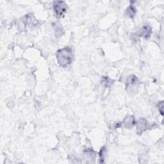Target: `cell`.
<instances>
[{
  "label": "cell",
  "mask_w": 164,
  "mask_h": 164,
  "mask_svg": "<svg viewBox=\"0 0 164 164\" xmlns=\"http://www.w3.org/2000/svg\"><path fill=\"white\" fill-rule=\"evenodd\" d=\"M56 57L58 62L61 66L64 67H67L72 63V61L73 60V49L70 46L65 47L57 51Z\"/></svg>",
  "instance_id": "1"
},
{
  "label": "cell",
  "mask_w": 164,
  "mask_h": 164,
  "mask_svg": "<svg viewBox=\"0 0 164 164\" xmlns=\"http://www.w3.org/2000/svg\"><path fill=\"white\" fill-rule=\"evenodd\" d=\"M67 5L65 1H54L53 4V10L58 18H62L65 13L67 12Z\"/></svg>",
  "instance_id": "2"
},
{
  "label": "cell",
  "mask_w": 164,
  "mask_h": 164,
  "mask_svg": "<svg viewBox=\"0 0 164 164\" xmlns=\"http://www.w3.org/2000/svg\"><path fill=\"white\" fill-rule=\"evenodd\" d=\"M149 124L144 119H141L137 122L136 128H137L138 134H141L142 133L145 131L147 129H149Z\"/></svg>",
  "instance_id": "3"
},
{
  "label": "cell",
  "mask_w": 164,
  "mask_h": 164,
  "mask_svg": "<svg viewBox=\"0 0 164 164\" xmlns=\"http://www.w3.org/2000/svg\"><path fill=\"white\" fill-rule=\"evenodd\" d=\"M151 34V27L149 24L144 25L139 31V35L145 39H149Z\"/></svg>",
  "instance_id": "4"
},
{
  "label": "cell",
  "mask_w": 164,
  "mask_h": 164,
  "mask_svg": "<svg viewBox=\"0 0 164 164\" xmlns=\"http://www.w3.org/2000/svg\"><path fill=\"white\" fill-rule=\"evenodd\" d=\"M123 124L126 128H131L135 124V119L133 116H128L123 121Z\"/></svg>",
  "instance_id": "5"
},
{
  "label": "cell",
  "mask_w": 164,
  "mask_h": 164,
  "mask_svg": "<svg viewBox=\"0 0 164 164\" xmlns=\"http://www.w3.org/2000/svg\"><path fill=\"white\" fill-rule=\"evenodd\" d=\"M139 83V80L134 75H131L128 78L127 80V85L129 87H133L136 86Z\"/></svg>",
  "instance_id": "6"
},
{
  "label": "cell",
  "mask_w": 164,
  "mask_h": 164,
  "mask_svg": "<svg viewBox=\"0 0 164 164\" xmlns=\"http://www.w3.org/2000/svg\"><path fill=\"white\" fill-rule=\"evenodd\" d=\"M101 83L105 85V87H109L110 86L114 83V81L112 80H111L109 77H107V76H104L103 78H102L101 80Z\"/></svg>",
  "instance_id": "7"
},
{
  "label": "cell",
  "mask_w": 164,
  "mask_h": 164,
  "mask_svg": "<svg viewBox=\"0 0 164 164\" xmlns=\"http://www.w3.org/2000/svg\"><path fill=\"white\" fill-rule=\"evenodd\" d=\"M136 13V10L134 6H129L126 10V15L129 18H133Z\"/></svg>",
  "instance_id": "8"
},
{
  "label": "cell",
  "mask_w": 164,
  "mask_h": 164,
  "mask_svg": "<svg viewBox=\"0 0 164 164\" xmlns=\"http://www.w3.org/2000/svg\"><path fill=\"white\" fill-rule=\"evenodd\" d=\"M55 30H56V32H57L56 35H57V37H60L61 35H62V32L63 31L62 27L57 26V29Z\"/></svg>",
  "instance_id": "9"
},
{
  "label": "cell",
  "mask_w": 164,
  "mask_h": 164,
  "mask_svg": "<svg viewBox=\"0 0 164 164\" xmlns=\"http://www.w3.org/2000/svg\"><path fill=\"white\" fill-rule=\"evenodd\" d=\"M105 148H102L100 151V159L102 160L101 162H103V160H104V154H105Z\"/></svg>",
  "instance_id": "10"
},
{
  "label": "cell",
  "mask_w": 164,
  "mask_h": 164,
  "mask_svg": "<svg viewBox=\"0 0 164 164\" xmlns=\"http://www.w3.org/2000/svg\"><path fill=\"white\" fill-rule=\"evenodd\" d=\"M159 112H160V114H161L162 115H163V101L159 102Z\"/></svg>",
  "instance_id": "11"
}]
</instances>
